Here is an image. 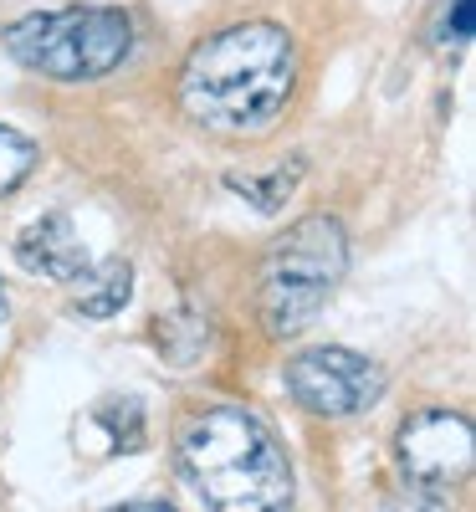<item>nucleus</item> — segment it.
Here are the masks:
<instances>
[{
    "label": "nucleus",
    "mask_w": 476,
    "mask_h": 512,
    "mask_svg": "<svg viewBox=\"0 0 476 512\" xmlns=\"http://www.w3.org/2000/svg\"><path fill=\"white\" fill-rule=\"evenodd\" d=\"M471 31H476V0H451V11H446V36H441V41H451V47H466Z\"/></svg>",
    "instance_id": "12"
},
{
    "label": "nucleus",
    "mask_w": 476,
    "mask_h": 512,
    "mask_svg": "<svg viewBox=\"0 0 476 512\" xmlns=\"http://www.w3.org/2000/svg\"><path fill=\"white\" fill-rule=\"evenodd\" d=\"M6 318H11V303H6V287H0V338H6Z\"/></svg>",
    "instance_id": "14"
},
{
    "label": "nucleus",
    "mask_w": 476,
    "mask_h": 512,
    "mask_svg": "<svg viewBox=\"0 0 476 512\" xmlns=\"http://www.w3.org/2000/svg\"><path fill=\"white\" fill-rule=\"evenodd\" d=\"M175 456L205 512L292 507V466L282 441L246 405H190L175 420Z\"/></svg>",
    "instance_id": "2"
},
{
    "label": "nucleus",
    "mask_w": 476,
    "mask_h": 512,
    "mask_svg": "<svg viewBox=\"0 0 476 512\" xmlns=\"http://www.w3.org/2000/svg\"><path fill=\"white\" fill-rule=\"evenodd\" d=\"M36 164H41L36 139H26L21 128H11V123H0V200L16 195V190L31 180Z\"/></svg>",
    "instance_id": "10"
},
{
    "label": "nucleus",
    "mask_w": 476,
    "mask_h": 512,
    "mask_svg": "<svg viewBox=\"0 0 476 512\" xmlns=\"http://www.w3.org/2000/svg\"><path fill=\"white\" fill-rule=\"evenodd\" d=\"M302 175H308V159L292 154V159H282V164H272V169H231L226 190L241 195V200H251L262 216H277V210L297 195Z\"/></svg>",
    "instance_id": "9"
},
{
    "label": "nucleus",
    "mask_w": 476,
    "mask_h": 512,
    "mask_svg": "<svg viewBox=\"0 0 476 512\" xmlns=\"http://www.w3.org/2000/svg\"><path fill=\"white\" fill-rule=\"evenodd\" d=\"M349 272V231L328 210L292 221L262 262V323L272 338L302 333Z\"/></svg>",
    "instance_id": "3"
},
{
    "label": "nucleus",
    "mask_w": 476,
    "mask_h": 512,
    "mask_svg": "<svg viewBox=\"0 0 476 512\" xmlns=\"http://www.w3.org/2000/svg\"><path fill=\"white\" fill-rule=\"evenodd\" d=\"M108 512H180V507L164 502V497H149V502H123V507H108Z\"/></svg>",
    "instance_id": "13"
},
{
    "label": "nucleus",
    "mask_w": 476,
    "mask_h": 512,
    "mask_svg": "<svg viewBox=\"0 0 476 512\" xmlns=\"http://www.w3.org/2000/svg\"><path fill=\"white\" fill-rule=\"evenodd\" d=\"M400 466L410 482H430V487H456L471 477V420L461 410H415L400 436H395Z\"/></svg>",
    "instance_id": "6"
},
{
    "label": "nucleus",
    "mask_w": 476,
    "mask_h": 512,
    "mask_svg": "<svg viewBox=\"0 0 476 512\" xmlns=\"http://www.w3.org/2000/svg\"><path fill=\"white\" fill-rule=\"evenodd\" d=\"M16 262L21 272L31 277H47V282H72L82 267H88V246H82L72 216H62V210H52V216L31 221L21 236H16Z\"/></svg>",
    "instance_id": "7"
},
{
    "label": "nucleus",
    "mask_w": 476,
    "mask_h": 512,
    "mask_svg": "<svg viewBox=\"0 0 476 512\" xmlns=\"http://www.w3.org/2000/svg\"><path fill=\"white\" fill-rule=\"evenodd\" d=\"M297 88V41L277 21H236L195 41L180 67V113L215 139H262Z\"/></svg>",
    "instance_id": "1"
},
{
    "label": "nucleus",
    "mask_w": 476,
    "mask_h": 512,
    "mask_svg": "<svg viewBox=\"0 0 476 512\" xmlns=\"http://www.w3.org/2000/svg\"><path fill=\"white\" fill-rule=\"evenodd\" d=\"M6 52L52 82H98L134 52V21L113 6L36 11L6 26Z\"/></svg>",
    "instance_id": "4"
},
{
    "label": "nucleus",
    "mask_w": 476,
    "mask_h": 512,
    "mask_svg": "<svg viewBox=\"0 0 476 512\" xmlns=\"http://www.w3.org/2000/svg\"><path fill=\"white\" fill-rule=\"evenodd\" d=\"M384 512H451V497H446V487L410 482V487H400L395 497H389Z\"/></svg>",
    "instance_id": "11"
},
{
    "label": "nucleus",
    "mask_w": 476,
    "mask_h": 512,
    "mask_svg": "<svg viewBox=\"0 0 476 512\" xmlns=\"http://www.w3.org/2000/svg\"><path fill=\"white\" fill-rule=\"evenodd\" d=\"M67 287H72V308L82 318H113L134 297V267L123 256H108V262H88Z\"/></svg>",
    "instance_id": "8"
},
{
    "label": "nucleus",
    "mask_w": 476,
    "mask_h": 512,
    "mask_svg": "<svg viewBox=\"0 0 476 512\" xmlns=\"http://www.w3.org/2000/svg\"><path fill=\"white\" fill-rule=\"evenodd\" d=\"M287 395L308 415L349 420V415H364L384 395V369L354 349L323 344L287 364Z\"/></svg>",
    "instance_id": "5"
}]
</instances>
